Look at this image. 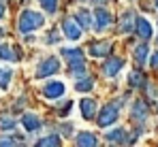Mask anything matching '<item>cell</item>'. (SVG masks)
<instances>
[{
  "label": "cell",
  "mask_w": 158,
  "mask_h": 147,
  "mask_svg": "<svg viewBox=\"0 0 158 147\" xmlns=\"http://www.w3.org/2000/svg\"><path fill=\"white\" fill-rule=\"evenodd\" d=\"M122 66H124V60L122 58H109L105 64H103V73L107 77H115V75L122 71Z\"/></svg>",
  "instance_id": "8992f818"
},
{
  "label": "cell",
  "mask_w": 158,
  "mask_h": 147,
  "mask_svg": "<svg viewBox=\"0 0 158 147\" xmlns=\"http://www.w3.org/2000/svg\"><path fill=\"white\" fill-rule=\"evenodd\" d=\"M4 13H6V4H4V2L0 0V19L4 17Z\"/></svg>",
  "instance_id": "f1b7e54d"
},
{
  "label": "cell",
  "mask_w": 158,
  "mask_h": 147,
  "mask_svg": "<svg viewBox=\"0 0 158 147\" xmlns=\"http://www.w3.org/2000/svg\"><path fill=\"white\" fill-rule=\"evenodd\" d=\"M41 6L47 11V13H56L58 11V0H39Z\"/></svg>",
  "instance_id": "d4e9b609"
},
{
  "label": "cell",
  "mask_w": 158,
  "mask_h": 147,
  "mask_svg": "<svg viewBox=\"0 0 158 147\" xmlns=\"http://www.w3.org/2000/svg\"><path fill=\"white\" fill-rule=\"evenodd\" d=\"M11 79H13V71L0 66V90H6L9 83H11Z\"/></svg>",
  "instance_id": "e0dca14e"
},
{
  "label": "cell",
  "mask_w": 158,
  "mask_h": 147,
  "mask_svg": "<svg viewBox=\"0 0 158 147\" xmlns=\"http://www.w3.org/2000/svg\"><path fill=\"white\" fill-rule=\"evenodd\" d=\"M109 143H126V139H128V134H126V130H122V128H118V130H113V132H109L105 137Z\"/></svg>",
  "instance_id": "9a60e30c"
},
{
  "label": "cell",
  "mask_w": 158,
  "mask_h": 147,
  "mask_svg": "<svg viewBox=\"0 0 158 147\" xmlns=\"http://www.w3.org/2000/svg\"><path fill=\"white\" fill-rule=\"evenodd\" d=\"M135 30H137V34L141 36V39H150L152 36V26L148 24V19L145 17H137V24H135Z\"/></svg>",
  "instance_id": "8fae6325"
},
{
  "label": "cell",
  "mask_w": 158,
  "mask_h": 147,
  "mask_svg": "<svg viewBox=\"0 0 158 147\" xmlns=\"http://www.w3.org/2000/svg\"><path fill=\"white\" fill-rule=\"evenodd\" d=\"M145 53H148V47H145V45H137V47H135V60L139 62V66L145 62Z\"/></svg>",
  "instance_id": "603a6c76"
},
{
  "label": "cell",
  "mask_w": 158,
  "mask_h": 147,
  "mask_svg": "<svg viewBox=\"0 0 158 147\" xmlns=\"http://www.w3.org/2000/svg\"><path fill=\"white\" fill-rule=\"evenodd\" d=\"M128 81H131L132 88H139V85L143 88V85H148V83H145V77H143L141 73H132L131 77H128Z\"/></svg>",
  "instance_id": "7402d4cb"
},
{
  "label": "cell",
  "mask_w": 158,
  "mask_h": 147,
  "mask_svg": "<svg viewBox=\"0 0 158 147\" xmlns=\"http://www.w3.org/2000/svg\"><path fill=\"white\" fill-rule=\"evenodd\" d=\"M36 145H39V147H45V145H60V137H56V134H52V137H43V139H39V141H36Z\"/></svg>",
  "instance_id": "44dd1931"
},
{
  "label": "cell",
  "mask_w": 158,
  "mask_h": 147,
  "mask_svg": "<svg viewBox=\"0 0 158 147\" xmlns=\"http://www.w3.org/2000/svg\"><path fill=\"white\" fill-rule=\"evenodd\" d=\"M58 39H60V36H58L56 32H52V34H49V39H47V43H58Z\"/></svg>",
  "instance_id": "83f0119b"
},
{
  "label": "cell",
  "mask_w": 158,
  "mask_h": 147,
  "mask_svg": "<svg viewBox=\"0 0 158 147\" xmlns=\"http://www.w3.org/2000/svg\"><path fill=\"white\" fill-rule=\"evenodd\" d=\"M135 24H137V15H135V11H126V13L122 15V19H120V30L128 34V32L135 30Z\"/></svg>",
  "instance_id": "52a82bcc"
},
{
  "label": "cell",
  "mask_w": 158,
  "mask_h": 147,
  "mask_svg": "<svg viewBox=\"0 0 158 147\" xmlns=\"http://www.w3.org/2000/svg\"><path fill=\"white\" fill-rule=\"evenodd\" d=\"M92 88H94V79L92 77H83V79H79L75 83V90H79V92H88Z\"/></svg>",
  "instance_id": "d6986e66"
},
{
  "label": "cell",
  "mask_w": 158,
  "mask_h": 147,
  "mask_svg": "<svg viewBox=\"0 0 158 147\" xmlns=\"http://www.w3.org/2000/svg\"><path fill=\"white\" fill-rule=\"evenodd\" d=\"M118 109H120V104L118 102H111V104H105L103 107V111H101V115H98V126H113V124L118 122Z\"/></svg>",
  "instance_id": "7a4b0ae2"
},
{
  "label": "cell",
  "mask_w": 158,
  "mask_h": 147,
  "mask_svg": "<svg viewBox=\"0 0 158 147\" xmlns=\"http://www.w3.org/2000/svg\"><path fill=\"white\" fill-rule=\"evenodd\" d=\"M145 115H148V109H145V102H135V107H132V120H145Z\"/></svg>",
  "instance_id": "ac0fdd59"
},
{
  "label": "cell",
  "mask_w": 158,
  "mask_h": 147,
  "mask_svg": "<svg viewBox=\"0 0 158 147\" xmlns=\"http://www.w3.org/2000/svg\"><path fill=\"white\" fill-rule=\"evenodd\" d=\"M45 24V17L41 15V13H36V11H24L22 15H19V22H17V28H19V32H32V30H39V28H43Z\"/></svg>",
  "instance_id": "6da1fadb"
},
{
  "label": "cell",
  "mask_w": 158,
  "mask_h": 147,
  "mask_svg": "<svg viewBox=\"0 0 158 147\" xmlns=\"http://www.w3.org/2000/svg\"><path fill=\"white\" fill-rule=\"evenodd\" d=\"M22 126L26 128L28 132H36V130H41V120H39L34 113H24V117H22Z\"/></svg>",
  "instance_id": "9c48e42d"
},
{
  "label": "cell",
  "mask_w": 158,
  "mask_h": 147,
  "mask_svg": "<svg viewBox=\"0 0 158 147\" xmlns=\"http://www.w3.org/2000/svg\"><path fill=\"white\" fill-rule=\"evenodd\" d=\"M75 19H77V24L81 28H92V15L85 9H79L77 13H75Z\"/></svg>",
  "instance_id": "5bb4252c"
},
{
  "label": "cell",
  "mask_w": 158,
  "mask_h": 147,
  "mask_svg": "<svg viewBox=\"0 0 158 147\" xmlns=\"http://www.w3.org/2000/svg\"><path fill=\"white\" fill-rule=\"evenodd\" d=\"M62 30H64V36L69 41H79L81 39V26L77 24V19H64L62 22Z\"/></svg>",
  "instance_id": "277c9868"
},
{
  "label": "cell",
  "mask_w": 158,
  "mask_h": 147,
  "mask_svg": "<svg viewBox=\"0 0 158 147\" xmlns=\"http://www.w3.org/2000/svg\"><path fill=\"white\" fill-rule=\"evenodd\" d=\"M90 2H94V4H103V2H109V0H90Z\"/></svg>",
  "instance_id": "f546056e"
},
{
  "label": "cell",
  "mask_w": 158,
  "mask_h": 147,
  "mask_svg": "<svg viewBox=\"0 0 158 147\" xmlns=\"http://www.w3.org/2000/svg\"><path fill=\"white\" fill-rule=\"evenodd\" d=\"M17 139H22V137H2L0 139V145H17L19 143Z\"/></svg>",
  "instance_id": "484cf974"
},
{
  "label": "cell",
  "mask_w": 158,
  "mask_h": 147,
  "mask_svg": "<svg viewBox=\"0 0 158 147\" xmlns=\"http://www.w3.org/2000/svg\"><path fill=\"white\" fill-rule=\"evenodd\" d=\"M15 128V120L9 115H0V130H13Z\"/></svg>",
  "instance_id": "cb8c5ba5"
},
{
  "label": "cell",
  "mask_w": 158,
  "mask_h": 147,
  "mask_svg": "<svg viewBox=\"0 0 158 147\" xmlns=\"http://www.w3.org/2000/svg\"><path fill=\"white\" fill-rule=\"evenodd\" d=\"M77 145H96V137L94 134H90V132H81L77 137Z\"/></svg>",
  "instance_id": "ffe728a7"
},
{
  "label": "cell",
  "mask_w": 158,
  "mask_h": 147,
  "mask_svg": "<svg viewBox=\"0 0 158 147\" xmlns=\"http://www.w3.org/2000/svg\"><path fill=\"white\" fill-rule=\"evenodd\" d=\"M0 60H6V62H17L19 55L13 51V47L9 45H0Z\"/></svg>",
  "instance_id": "2e32d148"
},
{
  "label": "cell",
  "mask_w": 158,
  "mask_h": 147,
  "mask_svg": "<svg viewBox=\"0 0 158 147\" xmlns=\"http://www.w3.org/2000/svg\"><path fill=\"white\" fill-rule=\"evenodd\" d=\"M109 26H111V13L105 11V9H98V11H96V30L103 32Z\"/></svg>",
  "instance_id": "7c38bea8"
},
{
  "label": "cell",
  "mask_w": 158,
  "mask_h": 147,
  "mask_svg": "<svg viewBox=\"0 0 158 147\" xmlns=\"http://www.w3.org/2000/svg\"><path fill=\"white\" fill-rule=\"evenodd\" d=\"M62 55L69 60V66L83 64V53H81V49H62Z\"/></svg>",
  "instance_id": "30bf717a"
},
{
  "label": "cell",
  "mask_w": 158,
  "mask_h": 147,
  "mask_svg": "<svg viewBox=\"0 0 158 147\" xmlns=\"http://www.w3.org/2000/svg\"><path fill=\"white\" fill-rule=\"evenodd\" d=\"M58 71H60V60H58V58H53V55H49V58H45V60L36 66V79L49 77V75L58 73Z\"/></svg>",
  "instance_id": "3957f363"
},
{
  "label": "cell",
  "mask_w": 158,
  "mask_h": 147,
  "mask_svg": "<svg viewBox=\"0 0 158 147\" xmlns=\"http://www.w3.org/2000/svg\"><path fill=\"white\" fill-rule=\"evenodd\" d=\"M109 49H111V43L109 41H98V43H92L90 45V55H94V58H103L109 53Z\"/></svg>",
  "instance_id": "ba28073f"
},
{
  "label": "cell",
  "mask_w": 158,
  "mask_h": 147,
  "mask_svg": "<svg viewBox=\"0 0 158 147\" xmlns=\"http://www.w3.org/2000/svg\"><path fill=\"white\" fill-rule=\"evenodd\" d=\"M62 94H64V83H60V81H52V83H47L43 88V96L49 98V100H56Z\"/></svg>",
  "instance_id": "5b68a950"
},
{
  "label": "cell",
  "mask_w": 158,
  "mask_h": 147,
  "mask_svg": "<svg viewBox=\"0 0 158 147\" xmlns=\"http://www.w3.org/2000/svg\"><path fill=\"white\" fill-rule=\"evenodd\" d=\"M156 6H158V0H156Z\"/></svg>",
  "instance_id": "4dcf8cb0"
},
{
  "label": "cell",
  "mask_w": 158,
  "mask_h": 147,
  "mask_svg": "<svg viewBox=\"0 0 158 147\" xmlns=\"http://www.w3.org/2000/svg\"><path fill=\"white\" fill-rule=\"evenodd\" d=\"M94 113H96V102L94 100H81V115L85 117V120H92L94 117Z\"/></svg>",
  "instance_id": "4fadbf2b"
},
{
  "label": "cell",
  "mask_w": 158,
  "mask_h": 147,
  "mask_svg": "<svg viewBox=\"0 0 158 147\" xmlns=\"http://www.w3.org/2000/svg\"><path fill=\"white\" fill-rule=\"evenodd\" d=\"M150 64H152V68H156V71H158V53H154V55H152Z\"/></svg>",
  "instance_id": "4316f807"
}]
</instances>
